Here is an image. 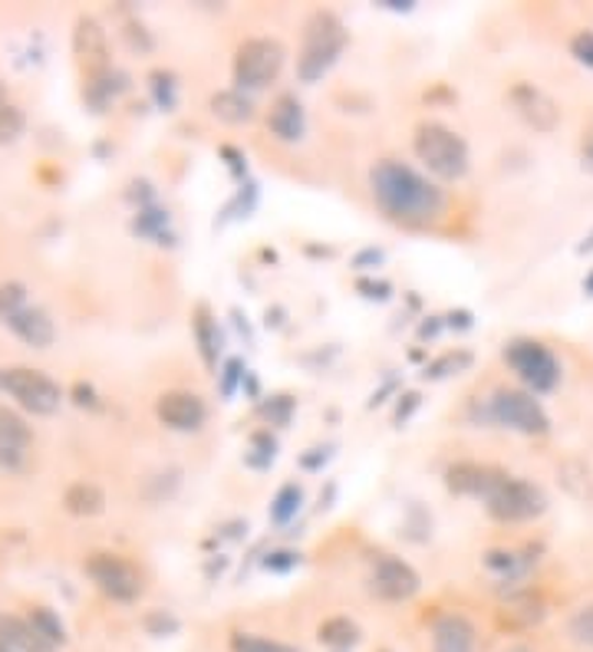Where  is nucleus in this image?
Here are the masks:
<instances>
[{
	"instance_id": "1",
	"label": "nucleus",
	"mask_w": 593,
	"mask_h": 652,
	"mask_svg": "<svg viewBox=\"0 0 593 652\" xmlns=\"http://www.w3.org/2000/svg\"><path fill=\"white\" fill-rule=\"evenodd\" d=\"M376 207L402 227H428L445 214V191L405 161L382 158L369 171Z\"/></svg>"
},
{
	"instance_id": "2",
	"label": "nucleus",
	"mask_w": 593,
	"mask_h": 652,
	"mask_svg": "<svg viewBox=\"0 0 593 652\" xmlns=\"http://www.w3.org/2000/svg\"><path fill=\"white\" fill-rule=\"evenodd\" d=\"M468 418L474 425H501L511 428L517 435H547L550 431V415L544 412V405L524 392V389H494L484 402H471Z\"/></svg>"
},
{
	"instance_id": "3",
	"label": "nucleus",
	"mask_w": 593,
	"mask_h": 652,
	"mask_svg": "<svg viewBox=\"0 0 593 652\" xmlns=\"http://www.w3.org/2000/svg\"><path fill=\"white\" fill-rule=\"evenodd\" d=\"M346 49V26L336 13L329 10H316L310 13V20L303 23V43H300V56H296V79L313 86L320 82L333 63L339 59V53Z\"/></svg>"
},
{
	"instance_id": "4",
	"label": "nucleus",
	"mask_w": 593,
	"mask_h": 652,
	"mask_svg": "<svg viewBox=\"0 0 593 652\" xmlns=\"http://www.w3.org/2000/svg\"><path fill=\"white\" fill-rule=\"evenodd\" d=\"M412 148L415 158L441 181H461L471 168L468 142L441 122H418L412 135Z\"/></svg>"
},
{
	"instance_id": "5",
	"label": "nucleus",
	"mask_w": 593,
	"mask_h": 652,
	"mask_svg": "<svg viewBox=\"0 0 593 652\" xmlns=\"http://www.w3.org/2000/svg\"><path fill=\"white\" fill-rule=\"evenodd\" d=\"M287 63V49L273 36H250L234 49V82L240 92H257L277 82Z\"/></svg>"
},
{
	"instance_id": "6",
	"label": "nucleus",
	"mask_w": 593,
	"mask_h": 652,
	"mask_svg": "<svg viewBox=\"0 0 593 652\" xmlns=\"http://www.w3.org/2000/svg\"><path fill=\"white\" fill-rule=\"evenodd\" d=\"M504 362L511 366V372L521 379L524 392L530 395H544V392H553L560 385V362L557 356L540 342V339H511L504 346Z\"/></svg>"
},
{
	"instance_id": "7",
	"label": "nucleus",
	"mask_w": 593,
	"mask_h": 652,
	"mask_svg": "<svg viewBox=\"0 0 593 652\" xmlns=\"http://www.w3.org/2000/svg\"><path fill=\"white\" fill-rule=\"evenodd\" d=\"M484 510L501 524H524L547 510V494L534 481H524L504 471L497 484L484 494Z\"/></svg>"
},
{
	"instance_id": "8",
	"label": "nucleus",
	"mask_w": 593,
	"mask_h": 652,
	"mask_svg": "<svg viewBox=\"0 0 593 652\" xmlns=\"http://www.w3.org/2000/svg\"><path fill=\"white\" fill-rule=\"evenodd\" d=\"M0 389L33 415H53L63 402V389L40 369H26V366L0 369Z\"/></svg>"
},
{
	"instance_id": "9",
	"label": "nucleus",
	"mask_w": 593,
	"mask_h": 652,
	"mask_svg": "<svg viewBox=\"0 0 593 652\" xmlns=\"http://www.w3.org/2000/svg\"><path fill=\"white\" fill-rule=\"evenodd\" d=\"M86 573L115 603H135L142 596V589H145L142 573L135 570V563H128L119 553H92L86 560Z\"/></svg>"
},
{
	"instance_id": "10",
	"label": "nucleus",
	"mask_w": 593,
	"mask_h": 652,
	"mask_svg": "<svg viewBox=\"0 0 593 652\" xmlns=\"http://www.w3.org/2000/svg\"><path fill=\"white\" fill-rule=\"evenodd\" d=\"M418 586H422L418 573L402 557H392V553H382L372 566V576H369V589L379 599H389V603L412 599L418 593Z\"/></svg>"
},
{
	"instance_id": "11",
	"label": "nucleus",
	"mask_w": 593,
	"mask_h": 652,
	"mask_svg": "<svg viewBox=\"0 0 593 652\" xmlns=\"http://www.w3.org/2000/svg\"><path fill=\"white\" fill-rule=\"evenodd\" d=\"M155 415L171 431H198L204 425V418H208V405H204V398L198 392L171 389V392H161L158 395Z\"/></svg>"
},
{
	"instance_id": "12",
	"label": "nucleus",
	"mask_w": 593,
	"mask_h": 652,
	"mask_svg": "<svg viewBox=\"0 0 593 652\" xmlns=\"http://www.w3.org/2000/svg\"><path fill=\"white\" fill-rule=\"evenodd\" d=\"M507 99H511L514 112L521 115V122H527L534 132H553V128H557V122H560V105H557L544 89H537L534 82H517V86H511Z\"/></svg>"
},
{
	"instance_id": "13",
	"label": "nucleus",
	"mask_w": 593,
	"mask_h": 652,
	"mask_svg": "<svg viewBox=\"0 0 593 652\" xmlns=\"http://www.w3.org/2000/svg\"><path fill=\"white\" fill-rule=\"evenodd\" d=\"M478 629L465 612H438L432 619V652H474Z\"/></svg>"
},
{
	"instance_id": "14",
	"label": "nucleus",
	"mask_w": 593,
	"mask_h": 652,
	"mask_svg": "<svg viewBox=\"0 0 593 652\" xmlns=\"http://www.w3.org/2000/svg\"><path fill=\"white\" fill-rule=\"evenodd\" d=\"M72 53H76V59L86 66L89 76L109 69V40H105V30L99 26L96 16H79V20H76V30H72Z\"/></svg>"
},
{
	"instance_id": "15",
	"label": "nucleus",
	"mask_w": 593,
	"mask_h": 652,
	"mask_svg": "<svg viewBox=\"0 0 593 652\" xmlns=\"http://www.w3.org/2000/svg\"><path fill=\"white\" fill-rule=\"evenodd\" d=\"M504 471L501 468H491V464H478V461H455L448 471H445V487L451 494H461V497H481L497 484Z\"/></svg>"
},
{
	"instance_id": "16",
	"label": "nucleus",
	"mask_w": 593,
	"mask_h": 652,
	"mask_svg": "<svg viewBox=\"0 0 593 652\" xmlns=\"http://www.w3.org/2000/svg\"><path fill=\"white\" fill-rule=\"evenodd\" d=\"M33 441L30 425L7 405H0V468L3 471H20L26 461V448Z\"/></svg>"
},
{
	"instance_id": "17",
	"label": "nucleus",
	"mask_w": 593,
	"mask_h": 652,
	"mask_svg": "<svg viewBox=\"0 0 593 652\" xmlns=\"http://www.w3.org/2000/svg\"><path fill=\"white\" fill-rule=\"evenodd\" d=\"M267 128L277 142H300L303 132H306V112H303V102L293 95V92H280L273 102H270V112H267Z\"/></svg>"
},
{
	"instance_id": "18",
	"label": "nucleus",
	"mask_w": 593,
	"mask_h": 652,
	"mask_svg": "<svg viewBox=\"0 0 593 652\" xmlns=\"http://www.w3.org/2000/svg\"><path fill=\"white\" fill-rule=\"evenodd\" d=\"M7 326H10L26 346H33V349H46V346H53V339H56V326H53L49 313L40 310V306H30V303H26L23 310H16V313L7 316Z\"/></svg>"
},
{
	"instance_id": "19",
	"label": "nucleus",
	"mask_w": 593,
	"mask_h": 652,
	"mask_svg": "<svg viewBox=\"0 0 593 652\" xmlns=\"http://www.w3.org/2000/svg\"><path fill=\"white\" fill-rule=\"evenodd\" d=\"M534 563H537V550L534 547H527V550H488L484 553V566L504 583L524 580L534 570Z\"/></svg>"
},
{
	"instance_id": "20",
	"label": "nucleus",
	"mask_w": 593,
	"mask_h": 652,
	"mask_svg": "<svg viewBox=\"0 0 593 652\" xmlns=\"http://www.w3.org/2000/svg\"><path fill=\"white\" fill-rule=\"evenodd\" d=\"M208 109L214 112V119L227 122V125H244L257 115V105L247 92L240 89H221L208 99Z\"/></svg>"
},
{
	"instance_id": "21",
	"label": "nucleus",
	"mask_w": 593,
	"mask_h": 652,
	"mask_svg": "<svg viewBox=\"0 0 593 652\" xmlns=\"http://www.w3.org/2000/svg\"><path fill=\"white\" fill-rule=\"evenodd\" d=\"M125 89H128V76H125L122 69H112V66H109V69L89 76L82 95H86V102H89L96 112H102V109H105L119 92H125Z\"/></svg>"
},
{
	"instance_id": "22",
	"label": "nucleus",
	"mask_w": 593,
	"mask_h": 652,
	"mask_svg": "<svg viewBox=\"0 0 593 652\" xmlns=\"http://www.w3.org/2000/svg\"><path fill=\"white\" fill-rule=\"evenodd\" d=\"M191 333H194V342H198V352H201L204 366H208V369H217V356H221V329H217V319L208 313V306H198V310H194Z\"/></svg>"
},
{
	"instance_id": "23",
	"label": "nucleus",
	"mask_w": 593,
	"mask_h": 652,
	"mask_svg": "<svg viewBox=\"0 0 593 652\" xmlns=\"http://www.w3.org/2000/svg\"><path fill=\"white\" fill-rule=\"evenodd\" d=\"M316 639H320L326 649H333V652H349V649H356V645H359L362 629H359L349 616H329V619H323V622H320Z\"/></svg>"
},
{
	"instance_id": "24",
	"label": "nucleus",
	"mask_w": 593,
	"mask_h": 652,
	"mask_svg": "<svg viewBox=\"0 0 593 652\" xmlns=\"http://www.w3.org/2000/svg\"><path fill=\"white\" fill-rule=\"evenodd\" d=\"M63 504H66V510L76 514V517H96V514H102V507H105V494H102V487H96V484H89V481H76V484L66 487Z\"/></svg>"
},
{
	"instance_id": "25",
	"label": "nucleus",
	"mask_w": 593,
	"mask_h": 652,
	"mask_svg": "<svg viewBox=\"0 0 593 652\" xmlns=\"http://www.w3.org/2000/svg\"><path fill=\"white\" fill-rule=\"evenodd\" d=\"M132 231L138 237H148L155 244H171L175 237L168 234V211L158 207V204H145L135 211V221H132Z\"/></svg>"
},
{
	"instance_id": "26",
	"label": "nucleus",
	"mask_w": 593,
	"mask_h": 652,
	"mask_svg": "<svg viewBox=\"0 0 593 652\" xmlns=\"http://www.w3.org/2000/svg\"><path fill=\"white\" fill-rule=\"evenodd\" d=\"M300 504H303V487H300L296 481H287V484L273 494V501H270V520H273L277 527L290 524V520L300 514Z\"/></svg>"
},
{
	"instance_id": "27",
	"label": "nucleus",
	"mask_w": 593,
	"mask_h": 652,
	"mask_svg": "<svg viewBox=\"0 0 593 652\" xmlns=\"http://www.w3.org/2000/svg\"><path fill=\"white\" fill-rule=\"evenodd\" d=\"M557 477H560V484H563L573 497L593 501V471H590L583 461H563V464L557 468Z\"/></svg>"
},
{
	"instance_id": "28",
	"label": "nucleus",
	"mask_w": 593,
	"mask_h": 652,
	"mask_svg": "<svg viewBox=\"0 0 593 652\" xmlns=\"http://www.w3.org/2000/svg\"><path fill=\"white\" fill-rule=\"evenodd\" d=\"M227 645H231V652H300L296 645L260 636V632H231Z\"/></svg>"
},
{
	"instance_id": "29",
	"label": "nucleus",
	"mask_w": 593,
	"mask_h": 652,
	"mask_svg": "<svg viewBox=\"0 0 593 652\" xmlns=\"http://www.w3.org/2000/svg\"><path fill=\"white\" fill-rule=\"evenodd\" d=\"M30 626H33L46 642H53L56 649L66 642V626H63L59 612H53L49 606H36V609L30 612Z\"/></svg>"
},
{
	"instance_id": "30",
	"label": "nucleus",
	"mask_w": 593,
	"mask_h": 652,
	"mask_svg": "<svg viewBox=\"0 0 593 652\" xmlns=\"http://www.w3.org/2000/svg\"><path fill=\"white\" fill-rule=\"evenodd\" d=\"M471 366V352L468 349H451L438 359H432L425 366V379H448V375H458Z\"/></svg>"
},
{
	"instance_id": "31",
	"label": "nucleus",
	"mask_w": 593,
	"mask_h": 652,
	"mask_svg": "<svg viewBox=\"0 0 593 652\" xmlns=\"http://www.w3.org/2000/svg\"><path fill=\"white\" fill-rule=\"evenodd\" d=\"M23 112L7 99V89H3V79H0V145L7 142H16L23 135Z\"/></svg>"
},
{
	"instance_id": "32",
	"label": "nucleus",
	"mask_w": 593,
	"mask_h": 652,
	"mask_svg": "<svg viewBox=\"0 0 593 652\" xmlns=\"http://www.w3.org/2000/svg\"><path fill=\"white\" fill-rule=\"evenodd\" d=\"M254 204H257V184H254V181H244V184L234 191V198L224 204V211H221L217 224H227V221L247 217V214L254 211Z\"/></svg>"
},
{
	"instance_id": "33",
	"label": "nucleus",
	"mask_w": 593,
	"mask_h": 652,
	"mask_svg": "<svg viewBox=\"0 0 593 652\" xmlns=\"http://www.w3.org/2000/svg\"><path fill=\"white\" fill-rule=\"evenodd\" d=\"M148 89H152V99H155L158 109H165V112L175 109V102H178V82H175V76L168 69H155L148 76Z\"/></svg>"
},
{
	"instance_id": "34",
	"label": "nucleus",
	"mask_w": 593,
	"mask_h": 652,
	"mask_svg": "<svg viewBox=\"0 0 593 652\" xmlns=\"http://www.w3.org/2000/svg\"><path fill=\"white\" fill-rule=\"evenodd\" d=\"M277 458V438L270 431H254L250 435V451H247V464L250 468H270Z\"/></svg>"
},
{
	"instance_id": "35",
	"label": "nucleus",
	"mask_w": 593,
	"mask_h": 652,
	"mask_svg": "<svg viewBox=\"0 0 593 652\" xmlns=\"http://www.w3.org/2000/svg\"><path fill=\"white\" fill-rule=\"evenodd\" d=\"M293 408H296V398L293 395H270L267 402H260V415L270 421V425H277V428H283V425H290V418H293Z\"/></svg>"
},
{
	"instance_id": "36",
	"label": "nucleus",
	"mask_w": 593,
	"mask_h": 652,
	"mask_svg": "<svg viewBox=\"0 0 593 652\" xmlns=\"http://www.w3.org/2000/svg\"><path fill=\"white\" fill-rule=\"evenodd\" d=\"M244 375H247L244 359H237V356L224 359V366L217 369V392H221V398H231L237 392V385H244Z\"/></svg>"
},
{
	"instance_id": "37",
	"label": "nucleus",
	"mask_w": 593,
	"mask_h": 652,
	"mask_svg": "<svg viewBox=\"0 0 593 652\" xmlns=\"http://www.w3.org/2000/svg\"><path fill=\"white\" fill-rule=\"evenodd\" d=\"M567 632L573 642L593 649V603L590 606H580L570 619H567Z\"/></svg>"
},
{
	"instance_id": "38",
	"label": "nucleus",
	"mask_w": 593,
	"mask_h": 652,
	"mask_svg": "<svg viewBox=\"0 0 593 652\" xmlns=\"http://www.w3.org/2000/svg\"><path fill=\"white\" fill-rule=\"evenodd\" d=\"M178 619L168 612V609H152L148 616H145V632L148 636H155V639H165V636H175L178 632Z\"/></svg>"
},
{
	"instance_id": "39",
	"label": "nucleus",
	"mask_w": 593,
	"mask_h": 652,
	"mask_svg": "<svg viewBox=\"0 0 593 652\" xmlns=\"http://www.w3.org/2000/svg\"><path fill=\"white\" fill-rule=\"evenodd\" d=\"M260 566L270 570V573H290V570L300 566V553H296V550H270V553L260 560Z\"/></svg>"
},
{
	"instance_id": "40",
	"label": "nucleus",
	"mask_w": 593,
	"mask_h": 652,
	"mask_svg": "<svg viewBox=\"0 0 593 652\" xmlns=\"http://www.w3.org/2000/svg\"><path fill=\"white\" fill-rule=\"evenodd\" d=\"M26 306V290H23V283H3L0 286V316L7 319L10 313H16V310H23Z\"/></svg>"
},
{
	"instance_id": "41",
	"label": "nucleus",
	"mask_w": 593,
	"mask_h": 652,
	"mask_svg": "<svg viewBox=\"0 0 593 652\" xmlns=\"http://www.w3.org/2000/svg\"><path fill=\"white\" fill-rule=\"evenodd\" d=\"M570 56H573L580 66L593 69V30L573 33V40H570Z\"/></svg>"
},
{
	"instance_id": "42",
	"label": "nucleus",
	"mask_w": 593,
	"mask_h": 652,
	"mask_svg": "<svg viewBox=\"0 0 593 652\" xmlns=\"http://www.w3.org/2000/svg\"><path fill=\"white\" fill-rule=\"evenodd\" d=\"M356 290H359L366 300H379V303L392 296V283H389V280H369V277H359V280H356Z\"/></svg>"
},
{
	"instance_id": "43",
	"label": "nucleus",
	"mask_w": 593,
	"mask_h": 652,
	"mask_svg": "<svg viewBox=\"0 0 593 652\" xmlns=\"http://www.w3.org/2000/svg\"><path fill=\"white\" fill-rule=\"evenodd\" d=\"M329 454H333V445H316V448H306V451L300 454V468H306V471H320V468L329 461Z\"/></svg>"
},
{
	"instance_id": "44",
	"label": "nucleus",
	"mask_w": 593,
	"mask_h": 652,
	"mask_svg": "<svg viewBox=\"0 0 593 652\" xmlns=\"http://www.w3.org/2000/svg\"><path fill=\"white\" fill-rule=\"evenodd\" d=\"M382 260H385V250L382 247H362V250L353 254V267L356 270H376Z\"/></svg>"
},
{
	"instance_id": "45",
	"label": "nucleus",
	"mask_w": 593,
	"mask_h": 652,
	"mask_svg": "<svg viewBox=\"0 0 593 652\" xmlns=\"http://www.w3.org/2000/svg\"><path fill=\"white\" fill-rule=\"evenodd\" d=\"M418 402H422L418 392H402V395H399V405H395V425L409 421V415L418 408Z\"/></svg>"
},
{
	"instance_id": "46",
	"label": "nucleus",
	"mask_w": 593,
	"mask_h": 652,
	"mask_svg": "<svg viewBox=\"0 0 593 652\" xmlns=\"http://www.w3.org/2000/svg\"><path fill=\"white\" fill-rule=\"evenodd\" d=\"M221 158H227V168H231V175H234V178H244V175H247V158H244L237 148L221 145Z\"/></svg>"
},
{
	"instance_id": "47",
	"label": "nucleus",
	"mask_w": 593,
	"mask_h": 652,
	"mask_svg": "<svg viewBox=\"0 0 593 652\" xmlns=\"http://www.w3.org/2000/svg\"><path fill=\"white\" fill-rule=\"evenodd\" d=\"M471 323H474V316H471L468 310H451V313L445 316V326H448V329H471Z\"/></svg>"
},
{
	"instance_id": "48",
	"label": "nucleus",
	"mask_w": 593,
	"mask_h": 652,
	"mask_svg": "<svg viewBox=\"0 0 593 652\" xmlns=\"http://www.w3.org/2000/svg\"><path fill=\"white\" fill-rule=\"evenodd\" d=\"M580 165H583V171H590L593 175V128L583 135V142H580Z\"/></svg>"
},
{
	"instance_id": "49",
	"label": "nucleus",
	"mask_w": 593,
	"mask_h": 652,
	"mask_svg": "<svg viewBox=\"0 0 593 652\" xmlns=\"http://www.w3.org/2000/svg\"><path fill=\"white\" fill-rule=\"evenodd\" d=\"M72 395H76V405H89V408H96V392H92V385H86V382H76Z\"/></svg>"
},
{
	"instance_id": "50",
	"label": "nucleus",
	"mask_w": 593,
	"mask_h": 652,
	"mask_svg": "<svg viewBox=\"0 0 593 652\" xmlns=\"http://www.w3.org/2000/svg\"><path fill=\"white\" fill-rule=\"evenodd\" d=\"M441 326H445V319H441V316H428V323H422V326H418V336H422V339H432V336H438V329H441Z\"/></svg>"
},
{
	"instance_id": "51",
	"label": "nucleus",
	"mask_w": 593,
	"mask_h": 652,
	"mask_svg": "<svg viewBox=\"0 0 593 652\" xmlns=\"http://www.w3.org/2000/svg\"><path fill=\"white\" fill-rule=\"evenodd\" d=\"M382 7H385V10H402V13H409V10H412V0H382Z\"/></svg>"
},
{
	"instance_id": "52",
	"label": "nucleus",
	"mask_w": 593,
	"mask_h": 652,
	"mask_svg": "<svg viewBox=\"0 0 593 652\" xmlns=\"http://www.w3.org/2000/svg\"><path fill=\"white\" fill-rule=\"evenodd\" d=\"M577 250H580V254H586V250H593V234H590V237H583V244H580Z\"/></svg>"
},
{
	"instance_id": "53",
	"label": "nucleus",
	"mask_w": 593,
	"mask_h": 652,
	"mask_svg": "<svg viewBox=\"0 0 593 652\" xmlns=\"http://www.w3.org/2000/svg\"><path fill=\"white\" fill-rule=\"evenodd\" d=\"M504 652H534L530 645H524V642H517V645H507Z\"/></svg>"
},
{
	"instance_id": "54",
	"label": "nucleus",
	"mask_w": 593,
	"mask_h": 652,
	"mask_svg": "<svg viewBox=\"0 0 593 652\" xmlns=\"http://www.w3.org/2000/svg\"><path fill=\"white\" fill-rule=\"evenodd\" d=\"M583 290H586V293H590V296H593V273H590V277H586V280H583Z\"/></svg>"
},
{
	"instance_id": "55",
	"label": "nucleus",
	"mask_w": 593,
	"mask_h": 652,
	"mask_svg": "<svg viewBox=\"0 0 593 652\" xmlns=\"http://www.w3.org/2000/svg\"><path fill=\"white\" fill-rule=\"evenodd\" d=\"M0 652H16V649H13L10 642H3V639H0Z\"/></svg>"
}]
</instances>
